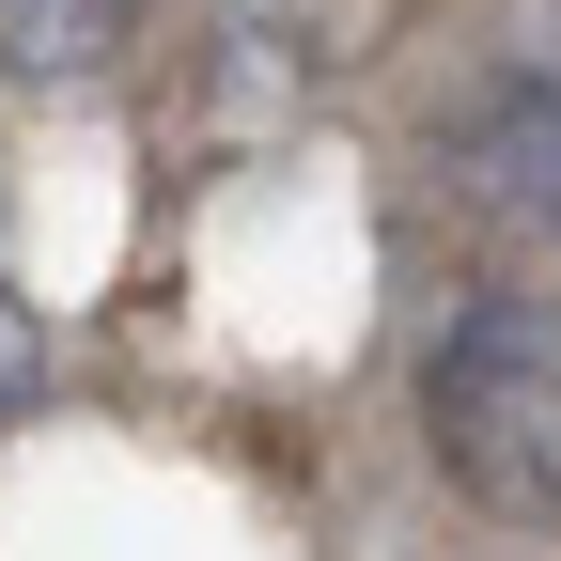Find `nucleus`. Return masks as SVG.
I'll return each instance as SVG.
<instances>
[{
  "instance_id": "nucleus-1",
  "label": "nucleus",
  "mask_w": 561,
  "mask_h": 561,
  "mask_svg": "<svg viewBox=\"0 0 561 561\" xmlns=\"http://www.w3.org/2000/svg\"><path fill=\"white\" fill-rule=\"evenodd\" d=\"M421 421L500 530H561V297H468L437 328Z\"/></svg>"
},
{
  "instance_id": "nucleus-2",
  "label": "nucleus",
  "mask_w": 561,
  "mask_h": 561,
  "mask_svg": "<svg viewBox=\"0 0 561 561\" xmlns=\"http://www.w3.org/2000/svg\"><path fill=\"white\" fill-rule=\"evenodd\" d=\"M453 187L500 234H561V94L546 79H500V94L453 125Z\"/></svg>"
},
{
  "instance_id": "nucleus-3",
  "label": "nucleus",
  "mask_w": 561,
  "mask_h": 561,
  "mask_svg": "<svg viewBox=\"0 0 561 561\" xmlns=\"http://www.w3.org/2000/svg\"><path fill=\"white\" fill-rule=\"evenodd\" d=\"M140 47V0H0V79H110Z\"/></svg>"
},
{
  "instance_id": "nucleus-4",
  "label": "nucleus",
  "mask_w": 561,
  "mask_h": 561,
  "mask_svg": "<svg viewBox=\"0 0 561 561\" xmlns=\"http://www.w3.org/2000/svg\"><path fill=\"white\" fill-rule=\"evenodd\" d=\"M16 375H32V328H16V312H0V390H16Z\"/></svg>"
}]
</instances>
